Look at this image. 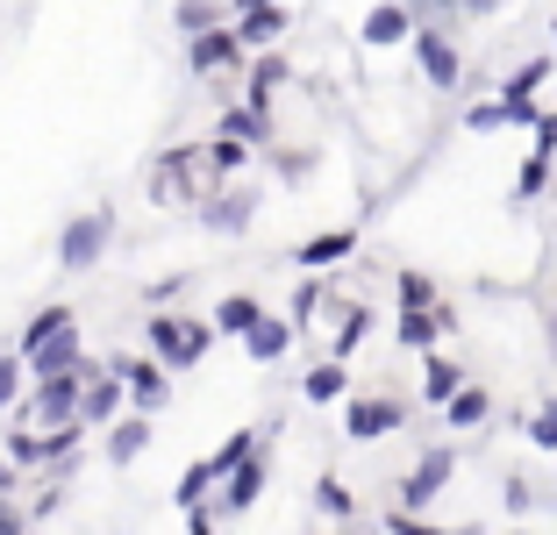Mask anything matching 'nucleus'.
Returning <instances> with one entry per match:
<instances>
[{"label": "nucleus", "mask_w": 557, "mask_h": 535, "mask_svg": "<svg viewBox=\"0 0 557 535\" xmlns=\"http://www.w3.org/2000/svg\"><path fill=\"white\" fill-rule=\"evenodd\" d=\"M486 414H493V400H486V393H479V386H465V393H458V400H450V422H458V428H472V422H486Z\"/></svg>", "instance_id": "24"}, {"label": "nucleus", "mask_w": 557, "mask_h": 535, "mask_svg": "<svg viewBox=\"0 0 557 535\" xmlns=\"http://www.w3.org/2000/svg\"><path fill=\"white\" fill-rule=\"evenodd\" d=\"M222 136H230V144H264L272 122H264V108H230L222 114Z\"/></svg>", "instance_id": "16"}, {"label": "nucleus", "mask_w": 557, "mask_h": 535, "mask_svg": "<svg viewBox=\"0 0 557 535\" xmlns=\"http://www.w3.org/2000/svg\"><path fill=\"white\" fill-rule=\"evenodd\" d=\"M422 72H429V79H436V86H458V50L443 43L436 29L422 36Z\"/></svg>", "instance_id": "15"}, {"label": "nucleus", "mask_w": 557, "mask_h": 535, "mask_svg": "<svg viewBox=\"0 0 557 535\" xmlns=\"http://www.w3.org/2000/svg\"><path fill=\"white\" fill-rule=\"evenodd\" d=\"M450 471H458V457H450V450H429L422 464L408 471V486H400V507H408V514H414V507H429L443 486H450Z\"/></svg>", "instance_id": "4"}, {"label": "nucleus", "mask_w": 557, "mask_h": 535, "mask_svg": "<svg viewBox=\"0 0 557 535\" xmlns=\"http://www.w3.org/2000/svg\"><path fill=\"white\" fill-rule=\"evenodd\" d=\"M250 450H258V428H236V436L222 443V450H214V457H208V471H214V478H222V471H230V478H236V471L250 464Z\"/></svg>", "instance_id": "17"}, {"label": "nucleus", "mask_w": 557, "mask_h": 535, "mask_svg": "<svg viewBox=\"0 0 557 535\" xmlns=\"http://www.w3.org/2000/svg\"><path fill=\"white\" fill-rule=\"evenodd\" d=\"M286 343H294V322H272V314H264V322L244 336V350L258 357V364H272V357H286Z\"/></svg>", "instance_id": "9"}, {"label": "nucleus", "mask_w": 557, "mask_h": 535, "mask_svg": "<svg viewBox=\"0 0 557 535\" xmlns=\"http://www.w3.org/2000/svg\"><path fill=\"white\" fill-rule=\"evenodd\" d=\"M350 244H358L350 228H336V236H314V244L300 250V264H336V258H350Z\"/></svg>", "instance_id": "21"}, {"label": "nucleus", "mask_w": 557, "mask_h": 535, "mask_svg": "<svg viewBox=\"0 0 557 535\" xmlns=\"http://www.w3.org/2000/svg\"><path fill=\"white\" fill-rule=\"evenodd\" d=\"M258 493H264V457H250V464L230 478V493H222V514H244V507L258 500Z\"/></svg>", "instance_id": "11"}, {"label": "nucleus", "mask_w": 557, "mask_h": 535, "mask_svg": "<svg viewBox=\"0 0 557 535\" xmlns=\"http://www.w3.org/2000/svg\"><path fill=\"white\" fill-rule=\"evenodd\" d=\"M144 443H150V422H144V414H129V422H115V428H108V457H115V464L144 457Z\"/></svg>", "instance_id": "12"}, {"label": "nucleus", "mask_w": 557, "mask_h": 535, "mask_svg": "<svg viewBox=\"0 0 557 535\" xmlns=\"http://www.w3.org/2000/svg\"><path fill=\"white\" fill-rule=\"evenodd\" d=\"M278 36H286V8H250L236 22V43H278Z\"/></svg>", "instance_id": "10"}, {"label": "nucleus", "mask_w": 557, "mask_h": 535, "mask_svg": "<svg viewBox=\"0 0 557 535\" xmlns=\"http://www.w3.org/2000/svg\"><path fill=\"white\" fill-rule=\"evenodd\" d=\"M422 393H429V400H436V407H450V400H458V393H465L458 364H450V357H429V372H422Z\"/></svg>", "instance_id": "13"}, {"label": "nucleus", "mask_w": 557, "mask_h": 535, "mask_svg": "<svg viewBox=\"0 0 557 535\" xmlns=\"http://www.w3.org/2000/svg\"><path fill=\"white\" fill-rule=\"evenodd\" d=\"M0 535H22V514H8V507H0Z\"/></svg>", "instance_id": "40"}, {"label": "nucleus", "mask_w": 557, "mask_h": 535, "mask_svg": "<svg viewBox=\"0 0 557 535\" xmlns=\"http://www.w3.org/2000/svg\"><path fill=\"white\" fill-rule=\"evenodd\" d=\"M65 328H72V314H65V308H50V314H36V322H29V336H22V357H44L50 343L65 336Z\"/></svg>", "instance_id": "18"}, {"label": "nucleus", "mask_w": 557, "mask_h": 535, "mask_svg": "<svg viewBox=\"0 0 557 535\" xmlns=\"http://www.w3.org/2000/svg\"><path fill=\"white\" fill-rule=\"evenodd\" d=\"M443 328H450V308H443V314H400L394 336H400V343H414V350H429V343H436Z\"/></svg>", "instance_id": "20"}, {"label": "nucleus", "mask_w": 557, "mask_h": 535, "mask_svg": "<svg viewBox=\"0 0 557 535\" xmlns=\"http://www.w3.org/2000/svg\"><path fill=\"white\" fill-rule=\"evenodd\" d=\"M122 400H129V386H122V378H94V386H86V400H79V422H108V428H115Z\"/></svg>", "instance_id": "7"}, {"label": "nucleus", "mask_w": 557, "mask_h": 535, "mask_svg": "<svg viewBox=\"0 0 557 535\" xmlns=\"http://www.w3.org/2000/svg\"><path fill=\"white\" fill-rule=\"evenodd\" d=\"M208 164H214V172H236V164H244V144H230V136H214V144H208Z\"/></svg>", "instance_id": "31"}, {"label": "nucleus", "mask_w": 557, "mask_h": 535, "mask_svg": "<svg viewBox=\"0 0 557 535\" xmlns=\"http://www.w3.org/2000/svg\"><path fill=\"white\" fill-rule=\"evenodd\" d=\"M236 58H244L236 29H214V36H200V43H194V72H222V65H236Z\"/></svg>", "instance_id": "8"}, {"label": "nucleus", "mask_w": 557, "mask_h": 535, "mask_svg": "<svg viewBox=\"0 0 557 535\" xmlns=\"http://www.w3.org/2000/svg\"><path fill=\"white\" fill-rule=\"evenodd\" d=\"M408 29H414L408 8H372V15H364V43H400Z\"/></svg>", "instance_id": "14"}, {"label": "nucleus", "mask_w": 557, "mask_h": 535, "mask_svg": "<svg viewBox=\"0 0 557 535\" xmlns=\"http://www.w3.org/2000/svg\"><path fill=\"white\" fill-rule=\"evenodd\" d=\"M15 457H22V464H36V457H44V436H29V428H22V436H15Z\"/></svg>", "instance_id": "38"}, {"label": "nucleus", "mask_w": 557, "mask_h": 535, "mask_svg": "<svg viewBox=\"0 0 557 535\" xmlns=\"http://www.w3.org/2000/svg\"><path fill=\"white\" fill-rule=\"evenodd\" d=\"M500 122H508V114H500V100H486V108L465 114V129H500Z\"/></svg>", "instance_id": "35"}, {"label": "nucleus", "mask_w": 557, "mask_h": 535, "mask_svg": "<svg viewBox=\"0 0 557 535\" xmlns=\"http://www.w3.org/2000/svg\"><path fill=\"white\" fill-rule=\"evenodd\" d=\"M550 150H557V114H543L536 122V158H550Z\"/></svg>", "instance_id": "37"}, {"label": "nucleus", "mask_w": 557, "mask_h": 535, "mask_svg": "<svg viewBox=\"0 0 557 535\" xmlns=\"http://www.w3.org/2000/svg\"><path fill=\"white\" fill-rule=\"evenodd\" d=\"M314 507L344 521V514H350V486H336V478H314Z\"/></svg>", "instance_id": "28"}, {"label": "nucleus", "mask_w": 557, "mask_h": 535, "mask_svg": "<svg viewBox=\"0 0 557 535\" xmlns=\"http://www.w3.org/2000/svg\"><path fill=\"white\" fill-rule=\"evenodd\" d=\"M180 29L200 43V36H214V29H222V8H208V0H186V8H180Z\"/></svg>", "instance_id": "22"}, {"label": "nucleus", "mask_w": 557, "mask_h": 535, "mask_svg": "<svg viewBox=\"0 0 557 535\" xmlns=\"http://www.w3.org/2000/svg\"><path fill=\"white\" fill-rule=\"evenodd\" d=\"M429 300H436V286H429L422 272H400V308H408V314H429Z\"/></svg>", "instance_id": "26"}, {"label": "nucleus", "mask_w": 557, "mask_h": 535, "mask_svg": "<svg viewBox=\"0 0 557 535\" xmlns=\"http://www.w3.org/2000/svg\"><path fill=\"white\" fill-rule=\"evenodd\" d=\"M194 535H214V528H208V514H194Z\"/></svg>", "instance_id": "41"}, {"label": "nucleus", "mask_w": 557, "mask_h": 535, "mask_svg": "<svg viewBox=\"0 0 557 535\" xmlns=\"http://www.w3.org/2000/svg\"><path fill=\"white\" fill-rule=\"evenodd\" d=\"M543 72H550V65H543V58H529V65H522V72L508 79V100H529V94L543 86Z\"/></svg>", "instance_id": "30"}, {"label": "nucleus", "mask_w": 557, "mask_h": 535, "mask_svg": "<svg viewBox=\"0 0 557 535\" xmlns=\"http://www.w3.org/2000/svg\"><path fill=\"white\" fill-rule=\"evenodd\" d=\"M94 378H108V372H94V364H79V372H58V378H44V386H36V422L50 428V436H58V428H79V400H86V386H94Z\"/></svg>", "instance_id": "1"}, {"label": "nucleus", "mask_w": 557, "mask_h": 535, "mask_svg": "<svg viewBox=\"0 0 557 535\" xmlns=\"http://www.w3.org/2000/svg\"><path fill=\"white\" fill-rule=\"evenodd\" d=\"M400 422H408V407H400V400H358V407H350V436H358V443L386 436V428H400Z\"/></svg>", "instance_id": "6"}, {"label": "nucleus", "mask_w": 557, "mask_h": 535, "mask_svg": "<svg viewBox=\"0 0 557 535\" xmlns=\"http://www.w3.org/2000/svg\"><path fill=\"white\" fill-rule=\"evenodd\" d=\"M394 535H443V528H429V521H414V514H394Z\"/></svg>", "instance_id": "39"}, {"label": "nucleus", "mask_w": 557, "mask_h": 535, "mask_svg": "<svg viewBox=\"0 0 557 535\" xmlns=\"http://www.w3.org/2000/svg\"><path fill=\"white\" fill-rule=\"evenodd\" d=\"M314 308H322V278H308V286H300V293H294V314H300V322H308V314H314Z\"/></svg>", "instance_id": "36"}, {"label": "nucleus", "mask_w": 557, "mask_h": 535, "mask_svg": "<svg viewBox=\"0 0 557 535\" xmlns=\"http://www.w3.org/2000/svg\"><path fill=\"white\" fill-rule=\"evenodd\" d=\"M258 214V194H230V200H214L208 208V228H222V236H236V228Z\"/></svg>", "instance_id": "19"}, {"label": "nucleus", "mask_w": 557, "mask_h": 535, "mask_svg": "<svg viewBox=\"0 0 557 535\" xmlns=\"http://www.w3.org/2000/svg\"><path fill=\"white\" fill-rule=\"evenodd\" d=\"M108 378H122V386H129L136 414H158V407L172 400V386H164V372H158V364H136V357H108Z\"/></svg>", "instance_id": "3"}, {"label": "nucleus", "mask_w": 557, "mask_h": 535, "mask_svg": "<svg viewBox=\"0 0 557 535\" xmlns=\"http://www.w3.org/2000/svg\"><path fill=\"white\" fill-rule=\"evenodd\" d=\"M208 486H214V471H208V464H194V471L180 478V507H186V514H200V500H208Z\"/></svg>", "instance_id": "27"}, {"label": "nucleus", "mask_w": 557, "mask_h": 535, "mask_svg": "<svg viewBox=\"0 0 557 535\" xmlns=\"http://www.w3.org/2000/svg\"><path fill=\"white\" fill-rule=\"evenodd\" d=\"M22 393V357H0V407H15Z\"/></svg>", "instance_id": "33"}, {"label": "nucleus", "mask_w": 557, "mask_h": 535, "mask_svg": "<svg viewBox=\"0 0 557 535\" xmlns=\"http://www.w3.org/2000/svg\"><path fill=\"white\" fill-rule=\"evenodd\" d=\"M144 343L158 350V372H186V364L208 357V328H200V322H172V314H158Z\"/></svg>", "instance_id": "2"}, {"label": "nucleus", "mask_w": 557, "mask_h": 535, "mask_svg": "<svg viewBox=\"0 0 557 535\" xmlns=\"http://www.w3.org/2000/svg\"><path fill=\"white\" fill-rule=\"evenodd\" d=\"M543 178H550V158H529V164H522V178H515V194H522V200H529V194H543Z\"/></svg>", "instance_id": "32"}, {"label": "nucleus", "mask_w": 557, "mask_h": 535, "mask_svg": "<svg viewBox=\"0 0 557 535\" xmlns=\"http://www.w3.org/2000/svg\"><path fill=\"white\" fill-rule=\"evenodd\" d=\"M214 322L230 328V336H250V328H258L264 314H258V300H222V314H214Z\"/></svg>", "instance_id": "23"}, {"label": "nucleus", "mask_w": 557, "mask_h": 535, "mask_svg": "<svg viewBox=\"0 0 557 535\" xmlns=\"http://www.w3.org/2000/svg\"><path fill=\"white\" fill-rule=\"evenodd\" d=\"M364 328H372V314H364V308H350V314H344V336H336V364H344V357L358 350V336H364Z\"/></svg>", "instance_id": "29"}, {"label": "nucleus", "mask_w": 557, "mask_h": 535, "mask_svg": "<svg viewBox=\"0 0 557 535\" xmlns=\"http://www.w3.org/2000/svg\"><path fill=\"white\" fill-rule=\"evenodd\" d=\"M108 250V214H79V222L65 228V244H58V258H65V272H86V264Z\"/></svg>", "instance_id": "5"}, {"label": "nucleus", "mask_w": 557, "mask_h": 535, "mask_svg": "<svg viewBox=\"0 0 557 535\" xmlns=\"http://www.w3.org/2000/svg\"><path fill=\"white\" fill-rule=\"evenodd\" d=\"M529 436H536V450H557V407H550V414H536V422H529Z\"/></svg>", "instance_id": "34"}, {"label": "nucleus", "mask_w": 557, "mask_h": 535, "mask_svg": "<svg viewBox=\"0 0 557 535\" xmlns=\"http://www.w3.org/2000/svg\"><path fill=\"white\" fill-rule=\"evenodd\" d=\"M308 400H344V364H314L308 372Z\"/></svg>", "instance_id": "25"}]
</instances>
